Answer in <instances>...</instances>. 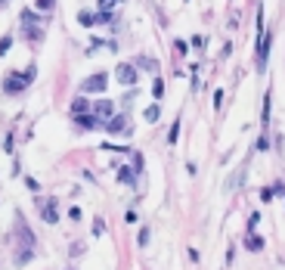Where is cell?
Here are the masks:
<instances>
[{
  "mask_svg": "<svg viewBox=\"0 0 285 270\" xmlns=\"http://www.w3.org/2000/svg\"><path fill=\"white\" fill-rule=\"evenodd\" d=\"M177 137H180V121H174V128H171V134H168V140H171V143H177Z\"/></svg>",
  "mask_w": 285,
  "mask_h": 270,
  "instance_id": "obj_17",
  "label": "cell"
},
{
  "mask_svg": "<svg viewBox=\"0 0 285 270\" xmlns=\"http://www.w3.org/2000/svg\"><path fill=\"white\" fill-rule=\"evenodd\" d=\"M40 217H44L47 224H56V220H59V214H56V202H53V199H47L44 205H40Z\"/></svg>",
  "mask_w": 285,
  "mask_h": 270,
  "instance_id": "obj_7",
  "label": "cell"
},
{
  "mask_svg": "<svg viewBox=\"0 0 285 270\" xmlns=\"http://www.w3.org/2000/svg\"><path fill=\"white\" fill-rule=\"evenodd\" d=\"M102 230H106V220L96 217V220H93V233H102Z\"/></svg>",
  "mask_w": 285,
  "mask_h": 270,
  "instance_id": "obj_20",
  "label": "cell"
},
{
  "mask_svg": "<svg viewBox=\"0 0 285 270\" xmlns=\"http://www.w3.org/2000/svg\"><path fill=\"white\" fill-rule=\"evenodd\" d=\"M134 68H143V71H152V75H155V71H158V62H155L152 56H137V65H134Z\"/></svg>",
  "mask_w": 285,
  "mask_h": 270,
  "instance_id": "obj_8",
  "label": "cell"
},
{
  "mask_svg": "<svg viewBox=\"0 0 285 270\" xmlns=\"http://www.w3.org/2000/svg\"><path fill=\"white\" fill-rule=\"evenodd\" d=\"M118 4V0H99V7H102V13H112V7Z\"/></svg>",
  "mask_w": 285,
  "mask_h": 270,
  "instance_id": "obj_18",
  "label": "cell"
},
{
  "mask_svg": "<svg viewBox=\"0 0 285 270\" xmlns=\"http://www.w3.org/2000/svg\"><path fill=\"white\" fill-rule=\"evenodd\" d=\"M74 125H77V128H84V131H93L99 121L93 118V115H74Z\"/></svg>",
  "mask_w": 285,
  "mask_h": 270,
  "instance_id": "obj_9",
  "label": "cell"
},
{
  "mask_svg": "<svg viewBox=\"0 0 285 270\" xmlns=\"http://www.w3.org/2000/svg\"><path fill=\"white\" fill-rule=\"evenodd\" d=\"M53 7H56V0H37L34 10H37L40 16H47V13H53Z\"/></svg>",
  "mask_w": 285,
  "mask_h": 270,
  "instance_id": "obj_13",
  "label": "cell"
},
{
  "mask_svg": "<svg viewBox=\"0 0 285 270\" xmlns=\"http://www.w3.org/2000/svg\"><path fill=\"white\" fill-rule=\"evenodd\" d=\"M90 109H93V118H96V121H109L112 115H115V103H109V100H99V103H93Z\"/></svg>",
  "mask_w": 285,
  "mask_h": 270,
  "instance_id": "obj_5",
  "label": "cell"
},
{
  "mask_svg": "<svg viewBox=\"0 0 285 270\" xmlns=\"http://www.w3.org/2000/svg\"><path fill=\"white\" fill-rule=\"evenodd\" d=\"M0 4H4V0H0Z\"/></svg>",
  "mask_w": 285,
  "mask_h": 270,
  "instance_id": "obj_23",
  "label": "cell"
},
{
  "mask_svg": "<svg viewBox=\"0 0 285 270\" xmlns=\"http://www.w3.org/2000/svg\"><path fill=\"white\" fill-rule=\"evenodd\" d=\"M245 249H248V252H261V249H264V239L251 233V236H245Z\"/></svg>",
  "mask_w": 285,
  "mask_h": 270,
  "instance_id": "obj_12",
  "label": "cell"
},
{
  "mask_svg": "<svg viewBox=\"0 0 285 270\" xmlns=\"http://www.w3.org/2000/svg\"><path fill=\"white\" fill-rule=\"evenodd\" d=\"M106 81H109V75H106V71H96V75H90V78L81 84V90H84V93H102V90L109 87Z\"/></svg>",
  "mask_w": 285,
  "mask_h": 270,
  "instance_id": "obj_4",
  "label": "cell"
},
{
  "mask_svg": "<svg viewBox=\"0 0 285 270\" xmlns=\"http://www.w3.org/2000/svg\"><path fill=\"white\" fill-rule=\"evenodd\" d=\"M106 131L115 134V137H127V134H131V118H127V112L112 115V118L106 121Z\"/></svg>",
  "mask_w": 285,
  "mask_h": 270,
  "instance_id": "obj_1",
  "label": "cell"
},
{
  "mask_svg": "<svg viewBox=\"0 0 285 270\" xmlns=\"http://www.w3.org/2000/svg\"><path fill=\"white\" fill-rule=\"evenodd\" d=\"M115 78H118V84L134 87V84H137V68H134L131 62H118V68H115Z\"/></svg>",
  "mask_w": 285,
  "mask_h": 270,
  "instance_id": "obj_3",
  "label": "cell"
},
{
  "mask_svg": "<svg viewBox=\"0 0 285 270\" xmlns=\"http://www.w3.org/2000/svg\"><path fill=\"white\" fill-rule=\"evenodd\" d=\"M87 100L84 96H77V100H71V115H87Z\"/></svg>",
  "mask_w": 285,
  "mask_h": 270,
  "instance_id": "obj_11",
  "label": "cell"
},
{
  "mask_svg": "<svg viewBox=\"0 0 285 270\" xmlns=\"http://www.w3.org/2000/svg\"><path fill=\"white\" fill-rule=\"evenodd\" d=\"M77 22H81V25H93L96 16H93V13H77Z\"/></svg>",
  "mask_w": 285,
  "mask_h": 270,
  "instance_id": "obj_15",
  "label": "cell"
},
{
  "mask_svg": "<svg viewBox=\"0 0 285 270\" xmlns=\"http://www.w3.org/2000/svg\"><path fill=\"white\" fill-rule=\"evenodd\" d=\"M7 50H10V37H4V41H0V56H4Z\"/></svg>",
  "mask_w": 285,
  "mask_h": 270,
  "instance_id": "obj_21",
  "label": "cell"
},
{
  "mask_svg": "<svg viewBox=\"0 0 285 270\" xmlns=\"http://www.w3.org/2000/svg\"><path fill=\"white\" fill-rule=\"evenodd\" d=\"M152 93H155V96H161V93H165V84L155 81V84H152Z\"/></svg>",
  "mask_w": 285,
  "mask_h": 270,
  "instance_id": "obj_19",
  "label": "cell"
},
{
  "mask_svg": "<svg viewBox=\"0 0 285 270\" xmlns=\"http://www.w3.org/2000/svg\"><path fill=\"white\" fill-rule=\"evenodd\" d=\"M267 56H270V34L261 37V47H257V68H267Z\"/></svg>",
  "mask_w": 285,
  "mask_h": 270,
  "instance_id": "obj_6",
  "label": "cell"
},
{
  "mask_svg": "<svg viewBox=\"0 0 285 270\" xmlns=\"http://www.w3.org/2000/svg\"><path fill=\"white\" fill-rule=\"evenodd\" d=\"M34 78V68H28L25 75H7V84H4V90L7 93H19V90H25L28 87V81Z\"/></svg>",
  "mask_w": 285,
  "mask_h": 270,
  "instance_id": "obj_2",
  "label": "cell"
},
{
  "mask_svg": "<svg viewBox=\"0 0 285 270\" xmlns=\"http://www.w3.org/2000/svg\"><path fill=\"white\" fill-rule=\"evenodd\" d=\"M137 171H143V159H140V156H134V174H137Z\"/></svg>",
  "mask_w": 285,
  "mask_h": 270,
  "instance_id": "obj_22",
  "label": "cell"
},
{
  "mask_svg": "<svg viewBox=\"0 0 285 270\" xmlns=\"http://www.w3.org/2000/svg\"><path fill=\"white\" fill-rule=\"evenodd\" d=\"M134 180H137V174H134L131 168H118V183H124V186H134Z\"/></svg>",
  "mask_w": 285,
  "mask_h": 270,
  "instance_id": "obj_10",
  "label": "cell"
},
{
  "mask_svg": "<svg viewBox=\"0 0 285 270\" xmlns=\"http://www.w3.org/2000/svg\"><path fill=\"white\" fill-rule=\"evenodd\" d=\"M158 115H161V112H158V106H149V109H146V121H149V125H155V121H158Z\"/></svg>",
  "mask_w": 285,
  "mask_h": 270,
  "instance_id": "obj_14",
  "label": "cell"
},
{
  "mask_svg": "<svg viewBox=\"0 0 285 270\" xmlns=\"http://www.w3.org/2000/svg\"><path fill=\"white\" fill-rule=\"evenodd\" d=\"M28 261H31V249H25V252H19V255H16V264H19V267H22V264H28Z\"/></svg>",
  "mask_w": 285,
  "mask_h": 270,
  "instance_id": "obj_16",
  "label": "cell"
}]
</instances>
